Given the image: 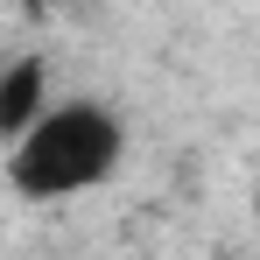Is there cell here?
<instances>
[{
	"label": "cell",
	"mask_w": 260,
	"mask_h": 260,
	"mask_svg": "<svg viewBox=\"0 0 260 260\" xmlns=\"http://www.w3.org/2000/svg\"><path fill=\"white\" fill-rule=\"evenodd\" d=\"M127 155V127L113 106L99 99H49V113L21 141H7V183L36 204H63V197H85L99 183L120 176Z\"/></svg>",
	"instance_id": "obj_1"
},
{
	"label": "cell",
	"mask_w": 260,
	"mask_h": 260,
	"mask_svg": "<svg viewBox=\"0 0 260 260\" xmlns=\"http://www.w3.org/2000/svg\"><path fill=\"white\" fill-rule=\"evenodd\" d=\"M49 63L43 56H14V63H0V141H21V134L36 127L49 113Z\"/></svg>",
	"instance_id": "obj_2"
}]
</instances>
